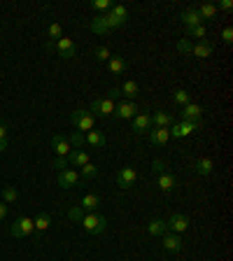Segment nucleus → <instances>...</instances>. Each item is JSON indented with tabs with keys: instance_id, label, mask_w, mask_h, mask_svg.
I'll list each match as a JSON object with an SVG mask.
<instances>
[{
	"instance_id": "de8ad7c7",
	"label": "nucleus",
	"mask_w": 233,
	"mask_h": 261,
	"mask_svg": "<svg viewBox=\"0 0 233 261\" xmlns=\"http://www.w3.org/2000/svg\"><path fill=\"white\" fill-rule=\"evenodd\" d=\"M219 7H221V10H231V7H233V3H231V0H221V3H219Z\"/></svg>"
},
{
	"instance_id": "39448f33",
	"label": "nucleus",
	"mask_w": 233,
	"mask_h": 261,
	"mask_svg": "<svg viewBox=\"0 0 233 261\" xmlns=\"http://www.w3.org/2000/svg\"><path fill=\"white\" fill-rule=\"evenodd\" d=\"M135 182H138V170H135L133 166L121 168L119 173H117V184H119L121 189H131Z\"/></svg>"
},
{
	"instance_id": "412c9836",
	"label": "nucleus",
	"mask_w": 233,
	"mask_h": 261,
	"mask_svg": "<svg viewBox=\"0 0 233 261\" xmlns=\"http://www.w3.org/2000/svg\"><path fill=\"white\" fill-rule=\"evenodd\" d=\"M196 12H198L200 21H214V17H217V5H212V3H203L200 7H196Z\"/></svg>"
},
{
	"instance_id": "bb28decb",
	"label": "nucleus",
	"mask_w": 233,
	"mask_h": 261,
	"mask_svg": "<svg viewBox=\"0 0 233 261\" xmlns=\"http://www.w3.org/2000/svg\"><path fill=\"white\" fill-rule=\"evenodd\" d=\"M147 231H149V235H163L168 231V226L163 219H152L147 224Z\"/></svg>"
},
{
	"instance_id": "9b49d317",
	"label": "nucleus",
	"mask_w": 233,
	"mask_h": 261,
	"mask_svg": "<svg viewBox=\"0 0 233 261\" xmlns=\"http://www.w3.org/2000/svg\"><path fill=\"white\" fill-rule=\"evenodd\" d=\"M147 135H149L152 145H156V147H163V145H168V140H170V131H168V128H159V126H152Z\"/></svg>"
},
{
	"instance_id": "2f4dec72",
	"label": "nucleus",
	"mask_w": 233,
	"mask_h": 261,
	"mask_svg": "<svg viewBox=\"0 0 233 261\" xmlns=\"http://www.w3.org/2000/svg\"><path fill=\"white\" fill-rule=\"evenodd\" d=\"M47 35L52 38V42L54 40H61V38H63V28H61V24H56V21H54V24H49V26H47Z\"/></svg>"
},
{
	"instance_id": "4468645a",
	"label": "nucleus",
	"mask_w": 233,
	"mask_h": 261,
	"mask_svg": "<svg viewBox=\"0 0 233 261\" xmlns=\"http://www.w3.org/2000/svg\"><path fill=\"white\" fill-rule=\"evenodd\" d=\"M175 187H177V177H175L173 173H161L159 175V189L163 191V194H170V191H175Z\"/></svg>"
},
{
	"instance_id": "79ce46f5",
	"label": "nucleus",
	"mask_w": 233,
	"mask_h": 261,
	"mask_svg": "<svg viewBox=\"0 0 233 261\" xmlns=\"http://www.w3.org/2000/svg\"><path fill=\"white\" fill-rule=\"evenodd\" d=\"M166 163H163V161H161V159H154L152 161V170H154V173H156V175H161V173H166Z\"/></svg>"
},
{
	"instance_id": "b1692460",
	"label": "nucleus",
	"mask_w": 233,
	"mask_h": 261,
	"mask_svg": "<svg viewBox=\"0 0 233 261\" xmlns=\"http://www.w3.org/2000/svg\"><path fill=\"white\" fill-rule=\"evenodd\" d=\"M180 19L186 28H193V26H198L200 24V17H198V12H196V7H193V10H184Z\"/></svg>"
},
{
	"instance_id": "c9c22d12",
	"label": "nucleus",
	"mask_w": 233,
	"mask_h": 261,
	"mask_svg": "<svg viewBox=\"0 0 233 261\" xmlns=\"http://www.w3.org/2000/svg\"><path fill=\"white\" fill-rule=\"evenodd\" d=\"M93 56H96V61H100V63H105V61L112 59V54H110V49H107V47H96Z\"/></svg>"
},
{
	"instance_id": "f03ea898",
	"label": "nucleus",
	"mask_w": 233,
	"mask_h": 261,
	"mask_svg": "<svg viewBox=\"0 0 233 261\" xmlns=\"http://www.w3.org/2000/svg\"><path fill=\"white\" fill-rule=\"evenodd\" d=\"M93 114L87 112V110H75V112H70V124H73L75 128H80V131H93Z\"/></svg>"
},
{
	"instance_id": "a211bd4d",
	"label": "nucleus",
	"mask_w": 233,
	"mask_h": 261,
	"mask_svg": "<svg viewBox=\"0 0 233 261\" xmlns=\"http://www.w3.org/2000/svg\"><path fill=\"white\" fill-rule=\"evenodd\" d=\"M161 238H163V249H168V252H180L182 249V238L177 233H163Z\"/></svg>"
},
{
	"instance_id": "20e7f679",
	"label": "nucleus",
	"mask_w": 233,
	"mask_h": 261,
	"mask_svg": "<svg viewBox=\"0 0 233 261\" xmlns=\"http://www.w3.org/2000/svg\"><path fill=\"white\" fill-rule=\"evenodd\" d=\"M200 128V121H175L173 126L168 128L170 131V138H186V135H191L193 131H198Z\"/></svg>"
},
{
	"instance_id": "dca6fc26",
	"label": "nucleus",
	"mask_w": 233,
	"mask_h": 261,
	"mask_svg": "<svg viewBox=\"0 0 233 261\" xmlns=\"http://www.w3.org/2000/svg\"><path fill=\"white\" fill-rule=\"evenodd\" d=\"M80 208L84 210V212H96V210L100 208V196L96 194H84L80 201Z\"/></svg>"
},
{
	"instance_id": "6ab92c4d",
	"label": "nucleus",
	"mask_w": 233,
	"mask_h": 261,
	"mask_svg": "<svg viewBox=\"0 0 233 261\" xmlns=\"http://www.w3.org/2000/svg\"><path fill=\"white\" fill-rule=\"evenodd\" d=\"M84 142H87L89 147H96V149H100V147H105L107 145L105 135L100 133V131H89V133L84 135Z\"/></svg>"
},
{
	"instance_id": "c756f323",
	"label": "nucleus",
	"mask_w": 233,
	"mask_h": 261,
	"mask_svg": "<svg viewBox=\"0 0 233 261\" xmlns=\"http://www.w3.org/2000/svg\"><path fill=\"white\" fill-rule=\"evenodd\" d=\"M173 101L177 103V105H189V103H191V94H189V91H186V89H175L173 91Z\"/></svg>"
},
{
	"instance_id": "6e6552de",
	"label": "nucleus",
	"mask_w": 233,
	"mask_h": 261,
	"mask_svg": "<svg viewBox=\"0 0 233 261\" xmlns=\"http://www.w3.org/2000/svg\"><path fill=\"white\" fill-rule=\"evenodd\" d=\"M149 128H152V114H147V112L135 114L133 117V133L145 135V133H149Z\"/></svg>"
},
{
	"instance_id": "e433bc0d",
	"label": "nucleus",
	"mask_w": 233,
	"mask_h": 261,
	"mask_svg": "<svg viewBox=\"0 0 233 261\" xmlns=\"http://www.w3.org/2000/svg\"><path fill=\"white\" fill-rule=\"evenodd\" d=\"M84 214H87V212H84L80 205H75V208L68 210V217H70V221H77V224L82 221V217H84Z\"/></svg>"
},
{
	"instance_id": "a878e982",
	"label": "nucleus",
	"mask_w": 233,
	"mask_h": 261,
	"mask_svg": "<svg viewBox=\"0 0 233 261\" xmlns=\"http://www.w3.org/2000/svg\"><path fill=\"white\" fill-rule=\"evenodd\" d=\"M119 91H121V96H126L128 101H131V98H138V96H140V87L135 84V82H131V80L124 82Z\"/></svg>"
},
{
	"instance_id": "9d476101",
	"label": "nucleus",
	"mask_w": 233,
	"mask_h": 261,
	"mask_svg": "<svg viewBox=\"0 0 233 261\" xmlns=\"http://www.w3.org/2000/svg\"><path fill=\"white\" fill-rule=\"evenodd\" d=\"M54 45H56V52H59L61 59H73L75 54H77V47H75V42L70 38H61Z\"/></svg>"
},
{
	"instance_id": "cd10ccee",
	"label": "nucleus",
	"mask_w": 233,
	"mask_h": 261,
	"mask_svg": "<svg viewBox=\"0 0 233 261\" xmlns=\"http://www.w3.org/2000/svg\"><path fill=\"white\" fill-rule=\"evenodd\" d=\"M49 224H52V214H49V212H40L33 219L35 231H47V228H49Z\"/></svg>"
},
{
	"instance_id": "7c9ffc66",
	"label": "nucleus",
	"mask_w": 233,
	"mask_h": 261,
	"mask_svg": "<svg viewBox=\"0 0 233 261\" xmlns=\"http://www.w3.org/2000/svg\"><path fill=\"white\" fill-rule=\"evenodd\" d=\"M110 14H112V17L119 21V24H126V21H128V10L124 5H114L112 10H110Z\"/></svg>"
},
{
	"instance_id": "0eeeda50",
	"label": "nucleus",
	"mask_w": 233,
	"mask_h": 261,
	"mask_svg": "<svg viewBox=\"0 0 233 261\" xmlns=\"http://www.w3.org/2000/svg\"><path fill=\"white\" fill-rule=\"evenodd\" d=\"M59 187L61 189H70V187H77L80 184V173L73 170V168H66V170H61L59 173Z\"/></svg>"
},
{
	"instance_id": "ddd939ff",
	"label": "nucleus",
	"mask_w": 233,
	"mask_h": 261,
	"mask_svg": "<svg viewBox=\"0 0 233 261\" xmlns=\"http://www.w3.org/2000/svg\"><path fill=\"white\" fill-rule=\"evenodd\" d=\"M52 149L56 152V156H66V159H68V154L73 152L66 135H54V138H52Z\"/></svg>"
},
{
	"instance_id": "f3484780",
	"label": "nucleus",
	"mask_w": 233,
	"mask_h": 261,
	"mask_svg": "<svg viewBox=\"0 0 233 261\" xmlns=\"http://www.w3.org/2000/svg\"><path fill=\"white\" fill-rule=\"evenodd\" d=\"M89 163V154L87 152H82V149H73L70 154H68V166L73 168H82Z\"/></svg>"
},
{
	"instance_id": "c85d7f7f",
	"label": "nucleus",
	"mask_w": 233,
	"mask_h": 261,
	"mask_svg": "<svg viewBox=\"0 0 233 261\" xmlns=\"http://www.w3.org/2000/svg\"><path fill=\"white\" fill-rule=\"evenodd\" d=\"M214 170V161L212 159H198L196 161V173L198 175H210Z\"/></svg>"
},
{
	"instance_id": "4be33fe9",
	"label": "nucleus",
	"mask_w": 233,
	"mask_h": 261,
	"mask_svg": "<svg viewBox=\"0 0 233 261\" xmlns=\"http://www.w3.org/2000/svg\"><path fill=\"white\" fill-rule=\"evenodd\" d=\"M152 124L154 126H159V128H168V126H173L175 124V119H173V114H168V112H154Z\"/></svg>"
},
{
	"instance_id": "aec40b11",
	"label": "nucleus",
	"mask_w": 233,
	"mask_h": 261,
	"mask_svg": "<svg viewBox=\"0 0 233 261\" xmlns=\"http://www.w3.org/2000/svg\"><path fill=\"white\" fill-rule=\"evenodd\" d=\"M89 28H91L96 35H103L110 31V24H107V17L105 14H100V17H93L91 24H89Z\"/></svg>"
},
{
	"instance_id": "58836bf2",
	"label": "nucleus",
	"mask_w": 233,
	"mask_h": 261,
	"mask_svg": "<svg viewBox=\"0 0 233 261\" xmlns=\"http://www.w3.org/2000/svg\"><path fill=\"white\" fill-rule=\"evenodd\" d=\"M93 7H96V10H100V12H110V10L114 7V3H112V0H96V3H93Z\"/></svg>"
},
{
	"instance_id": "5701e85b",
	"label": "nucleus",
	"mask_w": 233,
	"mask_h": 261,
	"mask_svg": "<svg viewBox=\"0 0 233 261\" xmlns=\"http://www.w3.org/2000/svg\"><path fill=\"white\" fill-rule=\"evenodd\" d=\"M191 54L196 56V59H207V56L212 54V45H210L207 40H200V42H196V45H193Z\"/></svg>"
},
{
	"instance_id": "09e8293b",
	"label": "nucleus",
	"mask_w": 233,
	"mask_h": 261,
	"mask_svg": "<svg viewBox=\"0 0 233 261\" xmlns=\"http://www.w3.org/2000/svg\"><path fill=\"white\" fill-rule=\"evenodd\" d=\"M45 49H47V52H56V45H54V42L49 40V42L45 45Z\"/></svg>"
},
{
	"instance_id": "f8f14e48",
	"label": "nucleus",
	"mask_w": 233,
	"mask_h": 261,
	"mask_svg": "<svg viewBox=\"0 0 233 261\" xmlns=\"http://www.w3.org/2000/svg\"><path fill=\"white\" fill-rule=\"evenodd\" d=\"M114 114L119 119H133L135 114H138V105L131 101H121L119 105H114Z\"/></svg>"
},
{
	"instance_id": "4c0bfd02",
	"label": "nucleus",
	"mask_w": 233,
	"mask_h": 261,
	"mask_svg": "<svg viewBox=\"0 0 233 261\" xmlns=\"http://www.w3.org/2000/svg\"><path fill=\"white\" fill-rule=\"evenodd\" d=\"M191 49H193V45L189 38H182V40L177 42V52L180 54H191Z\"/></svg>"
},
{
	"instance_id": "473e14b6",
	"label": "nucleus",
	"mask_w": 233,
	"mask_h": 261,
	"mask_svg": "<svg viewBox=\"0 0 233 261\" xmlns=\"http://www.w3.org/2000/svg\"><path fill=\"white\" fill-rule=\"evenodd\" d=\"M17 198H19V191H17L14 187H5V189H3V203L10 205V203H17Z\"/></svg>"
},
{
	"instance_id": "8fccbe9b",
	"label": "nucleus",
	"mask_w": 233,
	"mask_h": 261,
	"mask_svg": "<svg viewBox=\"0 0 233 261\" xmlns=\"http://www.w3.org/2000/svg\"><path fill=\"white\" fill-rule=\"evenodd\" d=\"M7 149V140H0V152H5Z\"/></svg>"
},
{
	"instance_id": "1a4fd4ad",
	"label": "nucleus",
	"mask_w": 233,
	"mask_h": 261,
	"mask_svg": "<svg viewBox=\"0 0 233 261\" xmlns=\"http://www.w3.org/2000/svg\"><path fill=\"white\" fill-rule=\"evenodd\" d=\"M166 226L170 228L173 233L180 235V233H184L186 228H189V217H186V214H182V212H175L173 217L166 221Z\"/></svg>"
},
{
	"instance_id": "f704fd0d",
	"label": "nucleus",
	"mask_w": 233,
	"mask_h": 261,
	"mask_svg": "<svg viewBox=\"0 0 233 261\" xmlns=\"http://www.w3.org/2000/svg\"><path fill=\"white\" fill-rule=\"evenodd\" d=\"M186 33H189V38L205 40V26H203V24H198V26H193V28H186Z\"/></svg>"
},
{
	"instance_id": "423d86ee",
	"label": "nucleus",
	"mask_w": 233,
	"mask_h": 261,
	"mask_svg": "<svg viewBox=\"0 0 233 261\" xmlns=\"http://www.w3.org/2000/svg\"><path fill=\"white\" fill-rule=\"evenodd\" d=\"M91 114H98V117H112L114 114V101H110V98H96V101L91 103V110H89Z\"/></svg>"
},
{
	"instance_id": "37998d69",
	"label": "nucleus",
	"mask_w": 233,
	"mask_h": 261,
	"mask_svg": "<svg viewBox=\"0 0 233 261\" xmlns=\"http://www.w3.org/2000/svg\"><path fill=\"white\" fill-rule=\"evenodd\" d=\"M221 40L233 42V28H224V31H221Z\"/></svg>"
},
{
	"instance_id": "f257e3e1",
	"label": "nucleus",
	"mask_w": 233,
	"mask_h": 261,
	"mask_svg": "<svg viewBox=\"0 0 233 261\" xmlns=\"http://www.w3.org/2000/svg\"><path fill=\"white\" fill-rule=\"evenodd\" d=\"M80 224L84 226V231H89V233H93V235H98V233H103V231L107 228V217H105V214H98V212H87L84 217H82Z\"/></svg>"
},
{
	"instance_id": "393cba45",
	"label": "nucleus",
	"mask_w": 233,
	"mask_h": 261,
	"mask_svg": "<svg viewBox=\"0 0 233 261\" xmlns=\"http://www.w3.org/2000/svg\"><path fill=\"white\" fill-rule=\"evenodd\" d=\"M107 68H110L112 75H121L126 70V59H124V56H112V59L107 61Z\"/></svg>"
},
{
	"instance_id": "49530a36",
	"label": "nucleus",
	"mask_w": 233,
	"mask_h": 261,
	"mask_svg": "<svg viewBox=\"0 0 233 261\" xmlns=\"http://www.w3.org/2000/svg\"><path fill=\"white\" fill-rule=\"evenodd\" d=\"M0 140H7V124L0 121Z\"/></svg>"
},
{
	"instance_id": "a19ab883",
	"label": "nucleus",
	"mask_w": 233,
	"mask_h": 261,
	"mask_svg": "<svg viewBox=\"0 0 233 261\" xmlns=\"http://www.w3.org/2000/svg\"><path fill=\"white\" fill-rule=\"evenodd\" d=\"M52 166L61 173V170H66V168H68V159H66V156H56V159L52 161Z\"/></svg>"
},
{
	"instance_id": "72a5a7b5",
	"label": "nucleus",
	"mask_w": 233,
	"mask_h": 261,
	"mask_svg": "<svg viewBox=\"0 0 233 261\" xmlns=\"http://www.w3.org/2000/svg\"><path fill=\"white\" fill-rule=\"evenodd\" d=\"M96 175H98V166H93L91 161H89L87 166H82V177H84V180H91Z\"/></svg>"
},
{
	"instance_id": "ea45409f",
	"label": "nucleus",
	"mask_w": 233,
	"mask_h": 261,
	"mask_svg": "<svg viewBox=\"0 0 233 261\" xmlns=\"http://www.w3.org/2000/svg\"><path fill=\"white\" fill-rule=\"evenodd\" d=\"M70 145H73V147H82V145H84V135L80 133V131H75V133H70Z\"/></svg>"
},
{
	"instance_id": "a18cd8bd",
	"label": "nucleus",
	"mask_w": 233,
	"mask_h": 261,
	"mask_svg": "<svg viewBox=\"0 0 233 261\" xmlns=\"http://www.w3.org/2000/svg\"><path fill=\"white\" fill-rule=\"evenodd\" d=\"M7 210H10V205L0 201V221H3V219H5V217H7Z\"/></svg>"
},
{
	"instance_id": "c03bdc74",
	"label": "nucleus",
	"mask_w": 233,
	"mask_h": 261,
	"mask_svg": "<svg viewBox=\"0 0 233 261\" xmlns=\"http://www.w3.org/2000/svg\"><path fill=\"white\" fill-rule=\"evenodd\" d=\"M105 98H110V101H117V98H121V91H119V89H110Z\"/></svg>"
},
{
	"instance_id": "2eb2a0df",
	"label": "nucleus",
	"mask_w": 233,
	"mask_h": 261,
	"mask_svg": "<svg viewBox=\"0 0 233 261\" xmlns=\"http://www.w3.org/2000/svg\"><path fill=\"white\" fill-rule=\"evenodd\" d=\"M203 117V107L196 105V103H189V105L182 107V119L184 121H200Z\"/></svg>"
},
{
	"instance_id": "7ed1b4c3",
	"label": "nucleus",
	"mask_w": 233,
	"mask_h": 261,
	"mask_svg": "<svg viewBox=\"0 0 233 261\" xmlns=\"http://www.w3.org/2000/svg\"><path fill=\"white\" fill-rule=\"evenodd\" d=\"M33 231H35V226H33V219L31 217H19L10 226V235H14V238H28Z\"/></svg>"
}]
</instances>
